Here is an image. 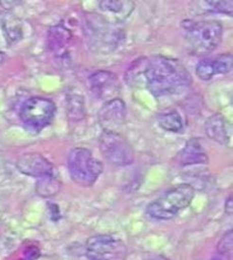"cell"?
Instances as JSON below:
<instances>
[{"mask_svg":"<svg viewBox=\"0 0 233 260\" xmlns=\"http://www.w3.org/2000/svg\"><path fill=\"white\" fill-rule=\"evenodd\" d=\"M125 80L133 87L145 84L155 98L183 93L193 82L178 60L161 55L138 59L126 72Z\"/></svg>","mask_w":233,"mask_h":260,"instance_id":"6da1fadb","label":"cell"},{"mask_svg":"<svg viewBox=\"0 0 233 260\" xmlns=\"http://www.w3.org/2000/svg\"><path fill=\"white\" fill-rule=\"evenodd\" d=\"M233 244V231H228L227 233L223 235L220 241L217 245V251L219 253L224 254H230L232 251Z\"/></svg>","mask_w":233,"mask_h":260,"instance_id":"44dd1931","label":"cell"},{"mask_svg":"<svg viewBox=\"0 0 233 260\" xmlns=\"http://www.w3.org/2000/svg\"><path fill=\"white\" fill-rule=\"evenodd\" d=\"M68 115L72 120L78 121L84 117V102L79 95H71L68 99Z\"/></svg>","mask_w":233,"mask_h":260,"instance_id":"d6986e66","label":"cell"},{"mask_svg":"<svg viewBox=\"0 0 233 260\" xmlns=\"http://www.w3.org/2000/svg\"><path fill=\"white\" fill-rule=\"evenodd\" d=\"M5 60H6V55L4 54V52L0 50V65H2L5 62Z\"/></svg>","mask_w":233,"mask_h":260,"instance_id":"d4e9b609","label":"cell"},{"mask_svg":"<svg viewBox=\"0 0 233 260\" xmlns=\"http://www.w3.org/2000/svg\"><path fill=\"white\" fill-rule=\"evenodd\" d=\"M98 145L103 157L113 166L123 167L134 161V150L129 142L119 132L103 130Z\"/></svg>","mask_w":233,"mask_h":260,"instance_id":"8992f818","label":"cell"},{"mask_svg":"<svg viewBox=\"0 0 233 260\" xmlns=\"http://www.w3.org/2000/svg\"><path fill=\"white\" fill-rule=\"evenodd\" d=\"M24 255L26 260H37L41 256V251L36 246H30L24 251Z\"/></svg>","mask_w":233,"mask_h":260,"instance_id":"7402d4cb","label":"cell"},{"mask_svg":"<svg viewBox=\"0 0 233 260\" xmlns=\"http://www.w3.org/2000/svg\"><path fill=\"white\" fill-rule=\"evenodd\" d=\"M146 260H168L167 258H165L164 256H153V257H150L149 259Z\"/></svg>","mask_w":233,"mask_h":260,"instance_id":"484cf974","label":"cell"},{"mask_svg":"<svg viewBox=\"0 0 233 260\" xmlns=\"http://www.w3.org/2000/svg\"><path fill=\"white\" fill-rule=\"evenodd\" d=\"M126 106L120 98H115L103 104L98 111V121L104 131L118 132L126 119Z\"/></svg>","mask_w":233,"mask_h":260,"instance_id":"9c48e42d","label":"cell"},{"mask_svg":"<svg viewBox=\"0 0 233 260\" xmlns=\"http://www.w3.org/2000/svg\"><path fill=\"white\" fill-rule=\"evenodd\" d=\"M194 197V187L182 183L171 188L165 194L152 201L146 212L152 219L168 221L191 205Z\"/></svg>","mask_w":233,"mask_h":260,"instance_id":"3957f363","label":"cell"},{"mask_svg":"<svg viewBox=\"0 0 233 260\" xmlns=\"http://www.w3.org/2000/svg\"><path fill=\"white\" fill-rule=\"evenodd\" d=\"M224 211L227 215L232 214V196L228 197V199L226 200L225 205H224Z\"/></svg>","mask_w":233,"mask_h":260,"instance_id":"603a6c76","label":"cell"},{"mask_svg":"<svg viewBox=\"0 0 233 260\" xmlns=\"http://www.w3.org/2000/svg\"><path fill=\"white\" fill-rule=\"evenodd\" d=\"M89 260H126L127 248L121 239L108 234L91 236L85 245Z\"/></svg>","mask_w":233,"mask_h":260,"instance_id":"52a82bcc","label":"cell"},{"mask_svg":"<svg viewBox=\"0 0 233 260\" xmlns=\"http://www.w3.org/2000/svg\"><path fill=\"white\" fill-rule=\"evenodd\" d=\"M72 40V33L70 30L61 24L50 27L47 33L48 48L56 55H62L69 47Z\"/></svg>","mask_w":233,"mask_h":260,"instance_id":"9a60e30c","label":"cell"},{"mask_svg":"<svg viewBox=\"0 0 233 260\" xmlns=\"http://www.w3.org/2000/svg\"><path fill=\"white\" fill-rule=\"evenodd\" d=\"M99 9L110 17L116 16V22L118 20H124L134 9V2L132 1H101Z\"/></svg>","mask_w":233,"mask_h":260,"instance_id":"2e32d148","label":"cell"},{"mask_svg":"<svg viewBox=\"0 0 233 260\" xmlns=\"http://www.w3.org/2000/svg\"><path fill=\"white\" fill-rule=\"evenodd\" d=\"M61 182L56 175L40 178L36 184V191L38 195L43 198H49L56 195L60 191Z\"/></svg>","mask_w":233,"mask_h":260,"instance_id":"ac0fdd59","label":"cell"},{"mask_svg":"<svg viewBox=\"0 0 233 260\" xmlns=\"http://www.w3.org/2000/svg\"><path fill=\"white\" fill-rule=\"evenodd\" d=\"M89 84L92 93L99 100L106 102L115 99L120 91V82L116 75L111 72L98 71L89 77Z\"/></svg>","mask_w":233,"mask_h":260,"instance_id":"8fae6325","label":"cell"},{"mask_svg":"<svg viewBox=\"0 0 233 260\" xmlns=\"http://www.w3.org/2000/svg\"><path fill=\"white\" fill-rule=\"evenodd\" d=\"M56 105L47 98L34 96L25 101L19 110V118L31 132L38 133L53 121Z\"/></svg>","mask_w":233,"mask_h":260,"instance_id":"5b68a950","label":"cell"},{"mask_svg":"<svg viewBox=\"0 0 233 260\" xmlns=\"http://www.w3.org/2000/svg\"><path fill=\"white\" fill-rule=\"evenodd\" d=\"M204 3L206 4V9L232 16V1H205Z\"/></svg>","mask_w":233,"mask_h":260,"instance_id":"ffe728a7","label":"cell"},{"mask_svg":"<svg viewBox=\"0 0 233 260\" xmlns=\"http://www.w3.org/2000/svg\"><path fill=\"white\" fill-rule=\"evenodd\" d=\"M205 131L206 136L222 146H226L229 143V137L227 133L226 121L224 116L220 113L210 116L205 123Z\"/></svg>","mask_w":233,"mask_h":260,"instance_id":"5bb4252c","label":"cell"},{"mask_svg":"<svg viewBox=\"0 0 233 260\" xmlns=\"http://www.w3.org/2000/svg\"><path fill=\"white\" fill-rule=\"evenodd\" d=\"M182 27L186 33L192 52L205 56L215 50L223 37V25L218 20H184Z\"/></svg>","mask_w":233,"mask_h":260,"instance_id":"7a4b0ae2","label":"cell"},{"mask_svg":"<svg viewBox=\"0 0 233 260\" xmlns=\"http://www.w3.org/2000/svg\"><path fill=\"white\" fill-rule=\"evenodd\" d=\"M159 126L169 132L178 133L183 129V121L180 114L175 109L161 112L157 118Z\"/></svg>","mask_w":233,"mask_h":260,"instance_id":"e0dca14e","label":"cell"},{"mask_svg":"<svg viewBox=\"0 0 233 260\" xmlns=\"http://www.w3.org/2000/svg\"><path fill=\"white\" fill-rule=\"evenodd\" d=\"M17 168L21 174L39 179L56 175L53 164L36 152H29L19 156Z\"/></svg>","mask_w":233,"mask_h":260,"instance_id":"30bf717a","label":"cell"},{"mask_svg":"<svg viewBox=\"0 0 233 260\" xmlns=\"http://www.w3.org/2000/svg\"><path fill=\"white\" fill-rule=\"evenodd\" d=\"M86 31L90 47L97 49L106 48L107 51L114 50L122 37L121 32L117 28L113 27L112 23L102 18L89 21Z\"/></svg>","mask_w":233,"mask_h":260,"instance_id":"ba28073f","label":"cell"},{"mask_svg":"<svg viewBox=\"0 0 233 260\" xmlns=\"http://www.w3.org/2000/svg\"><path fill=\"white\" fill-rule=\"evenodd\" d=\"M210 260H230L229 254H224V253H219L214 255Z\"/></svg>","mask_w":233,"mask_h":260,"instance_id":"cb8c5ba5","label":"cell"},{"mask_svg":"<svg viewBox=\"0 0 233 260\" xmlns=\"http://www.w3.org/2000/svg\"><path fill=\"white\" fill-rule=\"evenodd\" d=\"M68 169L76 184L90 187L103 174V164L85 148L72 149L68 156Z\"/></svg>","mask_w":233,"mask_h":260,"instance_id":"277c9868","label":"cell"},{"mask_svg":"<svg viewBox=\"0 0 233 260\" xmlns=\"http://www.w3.org/2000/svg\"><path fill=\"white\" fill-rule=\"evenodd\" d=\"M232 53H225L199 61L196 66V75L208 81L217 75H226L232 71Z\"/></svg>","mask_w":233,"mask_h":260,"instance_id":"7c38bea8","label":"cell"},{"mask_svg":"<svg viewBox=\"0 0 233 260\" xmlns=\"http://www.w3.org/2000/svg\"><path fill=\"white\" fill-rule=\"evenodd\" d=\"M179 162L182 166L208 163V156L199 140L192 138L187 142L185 147L180 151Z\"/></svg>","mask_w":233,"mask_h":260,"instance_id":"4fadbf2b","label":"cell"},{"mask_svg":"<svg viewBox=\"0 0 233 260\" xmlns=\"http://www.w3.org/2000/svg\"><path fill=\"white\" fill-rule=\"evenodd\" d=\"M19 260H26V259H19Z\"/></svg>","mask_w":233,"mask_h":260,"instance_id":"4316f807","label":"cell"}]
</instances>
